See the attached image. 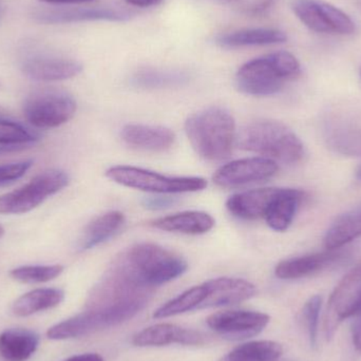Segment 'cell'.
Instances as JSON below:
<instances>
[{
  "instance_id": "obj_1",
  "label": "cell",
  "mask_w": 361,
  "mask_h": 361,
  "mask_svg": "<svg viewBox=\"0 0 361 361\" xmlns=\"http://www.w3.org/2000/svg\"><path fill=\"white\" fill-rule=\"evenodd\" d=\"M185 133L195 152L209 162L228 159L237 141L235 120L221 107L207 108L189 116Z\"/></svg>"
},
{
  "instance_id": "obj_2",
  "label": "cell",
  "mask_w": 361,
  "mask_h": 361,
  "mask_svg": "<svg viewBox=\"0 0 361 361\" xmlns=\"http://www.w3.org/2000/svg\"><path fill=\"white\" fill-rule=\"evenodd\" d=\"M116 260L137 281L152 290L177 279L188 269L179 255L149 242L131 246Z\"/></svg>"
},
{
  "instance_id": "obj_3",
  "label": "cell",
  "mask_w": 361,
  "mask_h": 361,
  "mask_svg": "<svg viewBox=\"0 0 361 361\" xmlns=\"http://www.w3.org/2000/svg\"><path fill=\"white\" fill-rule=\"evenodd\" d=\"M235 142L242 149L284 164H296L305 156V147L296 133L277 121L250 123L241 129Z\"/></svg>"
},
{
  "instance_id": "obj_4",
  "label": "cell",
  "mask_w": 361,
  "mask_h": 361,
  "mask_svg": "<svg viewBox=\"0 0 361 361\" xmlns=\"http://www.w3.org/2000/svg\"><path fill=\"white\" fill-rule=\"evenodd\" d=\"M300 71V63L294 55L279 51L244 63L235 75V86L245 94L269 97L280 92L284 84L296 78Z\"/></svg>"
},
{
  "instance_id": "obj_5",
  "label": "cell",
  "mask_w": 361,
  "mask_h": 361,
  "mask_svg": "<svg viewBox=\"0 0 361 361\" xmlns=\"http://www.w3.org/2000/svg\"><path fill=\"white\" fill-rule=\"evenodd\" d=\"M144 307H145L141 305H124L88 309L65 322L51 326L47 332V336L52 341H65L86 336L124 324L133 319Z\"/></svg>"
},
{
  "instance_id": "obj_6",
  "label": "cell",
  "mask_w": 361,
  "mask_h": 361,
  "mask_svg": "<svg viewBox=\"0 0 361 361\" xmlns=\"http://www.w3.org/2000/svg\"><path fill=\"white\" fill-rule=\"evenodd\" d=\"M106 177L129 188L163 195L195 192L207 187V180L203 178L169 177L139 167L126 165L110 167L106 171Z\"/></svg>"
},
{
  "instance_id": "obj_7",
  "label": "cell",
  "mask_w": 361,
  "mask_h": 361,
  "mask_svg": "<svg viewBox=\"0 0 361 361\" xmlns=\"http://www.w3.org/2000/svg\"><path fill=\"white\" fill-rule=\"evenodd\" d=\"M69 184L67 173L48 171L34 177L16 190L0 195V214H19L31 212Z\"/></svg>"
},
{
  "instance_id": "obj_8",
  "label": "cell",
  "mask_w": 361,
  "mask_h": 361,
  "mask_svg": "<svg viewBox=\"0 0 361 361\" xmlns=\"http://www.w3.org/2000/svg\"><path fill=\"white\" fill-rule=\"evenodd\" d=\"M76 102L63 91L42 90L25 99L23 114L37 128H56L69 122L76 112Z\"/></svg>"
},
{
  "instance_id": "obj_9",
  "label": "cell",
  "mask_w": 361,
  "mask_h": 361,
  "mask_svg": "<svg viewBox=\"0 0 361 361\" xmlns=\"http://www.w3.org/2000/svg\"><path fill=\"white\" fill-rule=\"evenodd\" d=\"M361 309V262L333 290L324 315V334L330 341L341 324Z\"/></svg>"
},
{
  "instance_id": "obj_10",
  "label": "cell",
  "mask_w": 361,
  "mask_h": 361,
  "mask_svg": "<svg viewBox=\"0 0 361 361\" xmlns=\"http://www.w3.org/2000/svg\"><path fill=\"white\" fill-rule=\"evenodd\" d=\"M292 8L305 27L317 33L350 35L355 32L349 15L322 0H294Z\"/></svg>"
},
{
  "instance_id": "obj_11",
  "label": "cell",
  "mask_w": 361,
  "mask_h": 361,
  "mask_svg": "<svg viewBox=\"0 0 361 361\" xmlns=\"http://www.w3.org/2000/svg\"><path fill=\"white\" fill-rule=\"evenodd\" d=\"M271 322L262 312L248 310H225L208 316V328L229 341H241L258 336Z\"/></svg>"
},
{
  "instance_id": "obj_12",
  "label": "cell",
  "mask_w": 361,
  "mask_h": 361,
  "mask_svg": "<svg viewBox=\"0 0 361 361\" xmlns=\"http://www.w3.org/2000/svg\"><path fill=\"white\" fill-rule=\"evenodd\" d=\"M279 171L276 161L267 158H246L223 165L214 175V182L224 188L245 186L273 178Z\"/></svg>"
},
{
  "instance_id": "obj_13",
  "label": "cell",
  "mask_w": 361,
  "mask_h": 361,
  "mask_svg": "<svg viewBox=\"0 0 361 361\" xmlns=\"http://www.w3.org/2000/svg\"><path fill=\"white\" fill-rule=\"evenodd\" d=\"M206 336L200 331L173 324L148 326L133 336V343L139 348L166 347L171 345H202Z\"/></svg>"
},
{
  "instance_id": "obj_14",
  "label": "cell",
  "mask_w": 361,
  "mask_h": 361,
  "mask_svg": "<svg viewBox=\"0 0 361 361\" xmlns=\"http://www.w3.org/2000/svg\"><path fill=\"white\" fill-rule=\"evenodd\" d=\"M204 284L206 297L199 310L231 307L250 300L257 294L256 286L241 278H216Z\"/></svg>"
},
{
  "instance_id": "obj_15",
  "label": "cell",
  "mask_w": 361,
  "mask_h": 361,
  "mask_svg": "<svg viewBox=\"0 0 361 361\" xmlns=\"http://www.w3.org/2000/svg\"><path fill=\"white\" fill-rule=\"evenodd\" d=\"M343 257V252L335 250L286 259L276 267L275 275L282 280L301 279L333 267Z\"/></svg>"
},
{
  "instance_id": "obj_16",
  "label": "cell",
  "mask_w": 361,
  "mask_h": 361,
  "mask_svg": "<svg viewBox=\"0 0 361 361\" xmlns=\"http://www.w3.org/2000/svg\"><path fill=\"white\" fill-rule=\"evenodd\" d=\"M123 141L135 149L162 152L171 149L176 142V135L166 127L152 125L129 124L121 133Z\"/></svg>"
},
{
  "instance_id": "obj_17",
  "label": "cell",
  "mask_w": 361,
  "mask_h": 361,
  "mask_svg": "<svg viewBox=\"0 0 361 361\" xmlns=\"http://www.w3.org/2000/svg\"><path fill=\"white\" fill-rule=\"evenodd\" d=\"M82 71V66L78 61L59 57H35L23 65V74L37 82L70 80Z\"/></svg>"
},
{
  "instance_id": "obj_18",
  "label": "cell",
  "mask_w": 361,
  "mask_h": 361,
  "mask_svg": "<svg viewBox=\"0 0 361 361\" xmlns=\"http://www.w3.org/2000/svg\"><path fill=\"white\" fill-rule=\"evenodd\" d=\"M279 190L280 188H259L235 193L227 200V210L241 220L264 219L269 205Z\"/></svg>"
},
{
  "instance_id": "obj_19",
  "label": "cell",
  "mask_w": 361,
  "mask_h": 361,
  "mask_svg": "<svg viewBox=\"0 0 361 361\" xmlns=\"http://www.w3.org/2000/svg\"><path fill=\"white\" fill-rule=\"evenodd\" d=\"M154 228L185 235H202L214 226V219L207 212H183L156 219L150 223Z\"/></svg>"
},
{
  "instance_id": "obj_20",
  "label": "cell",
  "mask_w": 361,
  "mask_h": 361,
  "mask_svg": "<svg viewBox=\"0 0 361 361\" xmlns=\"http://www.w3.org/2000/svg\"><path fill=\"white\" fill-rule=\"evenodd\" d=\"M305 192L298 189L280 188L265 214L267 225L276 231H284L290 226Z\"/></svg>"
},
{
  "instance_id": "obj_21",
  "label": "cell",
  "mask_w": 361,
  "mask_h": 361,
  "mask_svg": "<svg viewBox=\"0 0 361 361\" xmlns=\"http://www.w3.org/2000/svg\"><path fill=\"white\" fill-rule=\"evenodd\" d=\"M125 223V216L121 212H108L93 219L82 233L78 247L88 250L101 245L116 235Z\"/></svg>"
},
{
  "instance_id": "obj_22",
  "label": "cell",
  "mask_w": 361,
  "mask_h": 361,
  "mask_svg": "<svg viewBox=\"0 0 361 361\" xmlns=\"http://www.w3.org/2000/svg\"><path fill=\"white\" fill-rule=\"evenodd\" d=\"M39 345V337L33 331L10 329L0 334V355L6 361L29 360Z\"/></svg>"
},
{
  "instance_id": "obj_23",
  "label": "cell",
  "mask_w": 361,
  "mask_h": 361,
  "mask_svg": "<svg viewBox=\"0 0 361 361\" xmlns=\"http://www.w3.org/2000/svg\"><path fill=\"white\" fill-rule=\"evenodd\" d=\"M286 40L288 36L279 30L246 29L220 36L216 42L223 48H243L283 44Z\"/></svg>"
},
{
  "instance_id": "obj_24",
  "label": "cell",
  "mask_w": 361,
  "mask_h": 361,
  "mask_svg": "<svg viewBox=\"0 0 361 361\" xmlns=\"http://www.w3.org/2000/svg\"><path fill=\"white\" fill-rule=\"evenodd\" d=\"M63 299L65 293L59 288H38L19 297L13 303L12 311L18 317H27L57 307Z\"/></svg>"
},
{
  "instance_id": "obj_25",
  "label": "cell",
  "mask_w": 361,
  "mask_h": 361,
  "mask_svg": "<svg viewBox=\"0 0 361 361\" xmlns=\"http://www.w3.org/2000/svg\"><path fill=\"white\" fill-rule=\"evenodd\" d=\"M329 147L345 157H361V127L349 123H334L326 129Z\"/></svg>"
},
{
  "instance_id": "obj_26",
  "label": "cell",
  "mask_w": 361,
  "mask_h": 361,
  "mask_svg": "<svg viewBox=\"0 0 361 361\" xmlns=\"http://www.w3.org/2000/svg\"><path fill=\"white\" fill-rule=\"evenodd\" d=\"M361 235V206L336 219L324 239L328 250H339Z\"/></svg>"
},
{
  "instance_id": "obj_27",
  "label": "cell",
  "mask_w": 361,
  "mask_h": 361,
  "mask_svg": "<svg viewBox=\"0 0 361 361\" xmlns=\"http://www.w3.org/2000/svg\"><path fill=\"white\" fill-rule=\"evenodd\" d=\"M283 348L273 341H252L231 350L220 361H277Z\"/></svg>"
},
{
  "instance_id": "obj_28",
  "label": "cell",
  "mask_w": 361,
  "mask_h": 361,
  "mask_svg": "<svg viewBox=\"0 0 361 361\" xmlns=\"http://www.w3.org/2000/svg\"><path fill=\"white\" fill-rule=\"evenodd\" d=\"M129 14L111 8H80V10L59 11L44 15L42 20L47 23H73L82 20L124 21Z\"/></svg>"
},
{
  "instance_id": "obj_29",
  "label": "cell",
  "mask_w": 361,
  "mask_h": 361,
  "mask_svg": "<svg viewBox=\"0 0 361 361\" xmlns=\"http://www.w3.org/2000/svg\"><path fill=\"white\" fill-rule=\"evenodd\" d=\"M205 297V284L193 286V288L183 292L176 298L171 299V300L167 301L166 303L161 305L154 312V317L157 319H164V318L173 317V316L180 315V314L187 313V312L199 310Z\"/></svg>"
},
{
  "instance_id": "obj_30",
  "label": "cell",
  "mask_w": 361,
  "mask_h": 361,
  "mask_svg": "<svg viewBox=\"0 0 361 361\" xmlns=\"http://www.w3.org/2000/svg\"><path fill=\"white\" fill-rule=\"evenodd\" d=\"M63 271V265H29L17 267L10 271V276L21 283H44L54 280Z\"/></svg>"
},
{
  "instance_id": "obj_31",
  "label": "cell",
  "mask_w": 361,
  "mask_h": 361,
  "mask_svg": "<svg viewBox=\"0 0 361 361\" xmlns=\"http://www.w3.org/2000/svg\"><path fill=\"white\" fill-rule=\"evenodd\" d=\"M186 80L187 76L180 72L144 70L135 76L133 82L144 88H164L182 84Z\"/></svg>"
},
{
  "instance_id": "obj_32",
  "label": "cell",
  "mask_w": 361,
  "mask_h": 361,
  "mask_svg": "<svg viewBox=\"0 0 361 361\" xmlns=\"http://www.w3.org/2000/svg\"><path fill=\"white\" fill-rule=\"evenodd\" d=\"M38 139L35 133L21 124L0 118V144L1 145H23Z\"/></svg>"
},
{
  "instance_id": "obj_33",
  "label": "cell",
  "mask_w": 361,
  "mask_h": 361,
  "mask_svg": "<svg viewBox=\"0 0 361 361\" xmlns=\"http://www.w3.org/2000/svg\"><path fill=\"white\" fill-rule=\"evenodd\" d=\"M322 307V297L319 295L312 296L303 305L302 320L312 348H316L318 345V326Z\"/></svg>"
},
{
  "instance_id": "obj_34",
  "label": "cell",
  "mask_w": 361,
  "mask_h": 361,
  "mask_svg": "<svg viewBox=\"0 0 361 361\" xmlns=\"http://www.w3.org/2000/svg\"><path fill=\"white\" fill-rule=\"evenodd\" d=\"M32 166H33L32 160L1 165L0 166V187L12 184L17 180L21 179Z\"/></svg>"
},
{
  "instance_id": "obj_35",
  "label": "cell",
  "mask_w": 361,
  "mask_h": 361,
  "mask_svg": "<svg viewBox=\"0 0 361 361\" xmlns=\"http://www.w3.org/2000/svg\"><path fill=\"white\" fill-rule=\"evenodd\" d=\"M277 1L278 0H254L246 8V12L252 16H262L267 14Z\"/></svg>"
},
{
  "instance_id": "obj_36",
  "label": "cell",
  "mask_w": 361,
  "mask_h": 361,
  "mask_svg": "<svg viewBox=\"0 0 361 361\" xmlns=\"http://www.w3.org/2000/svg\"><path fill=\"white\" fill-rule=\"evenodd\" d=\"M352 322V339L356 351L361 354V309L356 312L353 316Z\"/></svg>"
},
{
  "instance_id": "obj_37",
  "label": "cell",
  "mask_w": 361,
  "mask_h": 361,
  "mask_svg": "<svg viewBox=\"0 0 361 361\" xmlns=\"http://www.w3.org/2000/svg\"><path fill=\"white\" fill-rule=\"evenodd\" d=\"M173 203H175V200L171 199V197H149L144 200V205L150 209H164V208L173 205Z\"/></svg>"
},
{
  "instance_id": "obj_38",
  "label": "cell",
  "mask_w": 361,
  "mask_h": 361,
  "mask_svg": "<svg viewBox=\"0 0 361 361\" xmlns=\"http://www.w3.org/2000/svg\"><path fill=\"white\" fill-rule=\"evenodd\" d=\"M65 361H105L101 355L97 353H85L80 355L71 356Z\"/></svg>"
},
{
  "instance_id": "obj_39",
  "label": "cell",
  "mask_w": 361,
  "mask_h": 361,
  "mask_svg": "<svg viewBox=\"0 0 361 361\" xmlns=\"http://www.w3.org/2000/svg\"><path fill=\"white\" fill-rule=\"evenodd\" d=\"M164 0H126L127 4L131 6H140V8H148V6H158Z\"/></svg>"
},
{
  "instance_id": "obj_40",
  "label": "cell",
  "mask_w": 361,
  "mask_h": 361,
  "mask_svg": "<svg viewBox=\"0 0 361 361\" xmlns=\"http://www.w3.org/2000/svg\"><path fill=\"white\" fill-rule=\"evenodd\" d=\"M47 4H85V2L94 1V0H40Z\"/></svg>"
},
{
  "instance_id": "obj_41",
  "label": "cell",
  "mask_w": 361,
  "mask_h": 361,
  "mask_svg": "<svg viewBox=\"0 0 361 361\" xmlns=\"http://www.w3.org/2000/svg\"><path fill=\"white\" fill-rule=\"evenodd\" d=\"M356 179L361 180V164L356 169Z\"/></svg>"
},
{
  "instance_id": "obj_42",
  "label": "cell",
  "mask_w": 361,
  "mask_h": 361,
  "mask_svg": "<svg viewBox=\"0 0 361 361\" xmlns=\"http://www.w3.org/2000/svg\"><path fill=\"white\" fill-rule=\"evenodd\" d=\"M4 235V227L0 225V238H2V235Z\"/></svg>"
},
{
  "instance_id": "obj_43",
  "label": "cell",
  "mask_w": 361,
  "mask_h": 361,
  "mask_svg": "<svg viewBox=\"0 0 361 361\" xmlns=\"http://www.w3.org/2000/svg\"><path fill=\"white\" fill-rule=\"evenodd\" d=\"M360 75H361V71H360Z\"/></svg>"
}]
</instances>
